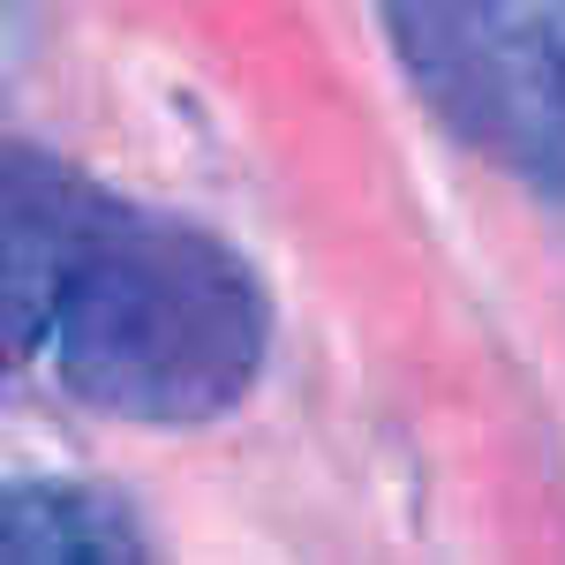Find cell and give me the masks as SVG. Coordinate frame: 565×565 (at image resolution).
Returning a JSON list of instances; mask_svg holds the SVG:
<instances>
[{
	"label": "cell",
	"mask_w": 565,
	"mask_h": 565,
	"mask_svg": "<svg viewBox=\"0 0 565 565\" xmlns=\"http://www.w3.org/2000/svg\"><path fill=\"white\" fill-rule=\"evenodd\" d=\"M0 551L8 558H143V527L90 482H8Z\"/></svg>",
	"instance_id": "cell-3"
},
{
	"label": "cell",
	"mask_w": 565,
	"mask_h": 565,
	"mask_svg": "<svg viewBox=\"0 0 565 565\" xmlns=\"http://www.w3.org/2000/svg\"><path fill=\"white\" fill-rule=\"evenodd\" d=\"M264 340V287L226 242L31 143L8 151V348L61 392L129 423H204L257 385Z\"/></svg>",
	"instance_id": "cell-1"
},
{
	"label": "cell",
	"mask_w": 565,
	"mask_h": 565,
	"mask_svg": "<svg viewBox=\"0 0 565 565\" xmlns=\"http://www.w3.org/2000/svg\"><path fill=\"white\" fill-rule=\"evenodd\" d=\"M385 23L445 129L565 196V0H385Z\"/></svg>",
	"instance_id": "cell-2"
}]
</instances>
